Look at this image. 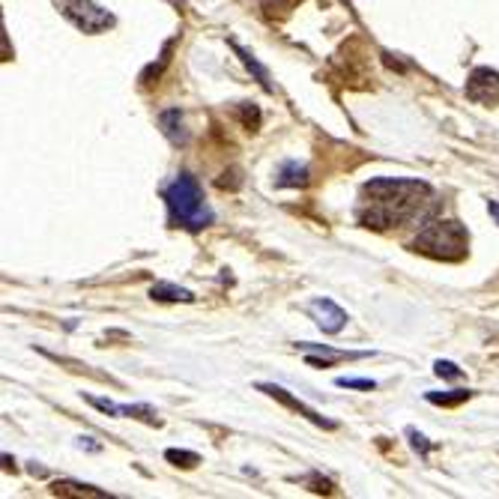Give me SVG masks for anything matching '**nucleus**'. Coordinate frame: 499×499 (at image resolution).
<instances>
[{"label":"nucleus","instance_id":"nucleus-1","mask_svg":"<svg viewBox=\"0 0 499 499\" xmlns=\"http://www.w3.org/2000/svg\"><path fill=\"white\" fill-rule=\"evenodd\" d=\"M431 201V186L418 180H371L362 186L359 221L374 231H389L422 216Z\"/></svg>","mask_w":499,"mask_h":499},{"label":"nucleus","instance_id":"nucleus-2","mask_svg":"<svg viewBox=\"0 0 499 499\" xmlns=\"http://www.w3.org/2000/svg\"><path fill=\"white\" fill-rule=\"evenodd\" d=\"M165 203L171 210V221L186 231H201L212 221V210L201 192V183L192 173H180L173 183L165 188Z\"/></svg>","mask_w":499,"mask_h":499},{"label":"nucleus","instance_id":"nucleus-3","mask_svg":"<svg viewBox=\"0 0 499 499\" xmlns=\"http://www.w3.org/2000/svg\"><path fill=\"white\" fill-rule=\"evenodd\" d=\"M470 249V236L464 225L455 219H440L434 225H425L413 240V251L434 260H461Z\"/></svg>","mask_w":499,"mask_h":499},{"label":"nucleus","instance_id":"nucleus-4","mask_svg":"<svg viewBox=\"0 0 499 499\" xmlns=\"http://www.w3.org/2000/svg\"><path fill=\"white\" fill-rule=\"evenodd\" d=\"M54 6L84 34H99V30L114 25V15L96 6L93 0H54Z\"/></svg>","mask_w":499,"mask_h":499},{"label":"nucleus","instance_id":"nucleus-5","mask_svg":"<svg viewBox=\"0 0 499 499\" xmlns=\"http://www.w3.org/2000/svg\"><path fill=\"white\" fill-rule=\"evenodd\" d=\"M466 96L472 102H481V105H496L499 102V73H494V69H487V66L472 69L470 81H466Z\"/></svg>","mask_w":499,"mask_h":499},{"label":"nucleus","instance_id":"nucleus-6","mask_svg":"<svg viewBox=\"0 0 499 499\" xmlns=\"http://www.w3.org/2000/svg\"><path fill=\"white\" fill-rule=\"evenodd\" d=\"M308 314L314 317L317 326L323 332H342L347 323V314L332 303V299H314V303L308 305Z\"/></svg>","mask_w":499,"mask_h":499},{"label":"nucleus","instance_id":"nucleus-7","mask_svg":"<svg viewBox=\"0 0 499 499\" xmlns=\"http://www.w3.org/2000/svg\"><path fill=\"white\" fill-rule=\"evenodd\" d=\"M260 392H266V395H273L275 401H281L284 407H290V410H296V413H303L305 418H311L314 425H320V427H326V431H332V427H335V422H329V418H323L320 413H314L311 407H305L303 401L299 398H293V395H288V389H281V386H260Z\"/></svg>","mask_w":499,"mask_h":499},{"label":"nucleus","instance_id":"nucleus-8","mask_svg":"<svg viewBox=\"0 0 499 499\" xmlns=\"http://www.w3.org/2000/svg\"><path fill=\"white\" fill-rule=\"evenodd\" d=\"M158 123H162V132L168 134L173 144H186L188 134L183 129V114H180V108H168L162 117H158Z\"/></svg>","mask_w":499,"mask_h":499},{"label":"nucleus","instance_id":"nucleus-9","mask_svg":"<svg viewBox=\"0 0 499 499\" xmlns=\"http://www.w3.org/2000/svg\"><path fill=\"white\" fill-rule=\"evenodd\" d=\"M150 296L158 299V303H192V293L183 290V288H173V284H156L153 290H150Z\"/></svg>","mask_w":499,"mask_h":499},{"label":"nucleus","instance_id":"nucleus-10","mask_svg":"<svg viewBox=\"0 0 499 499\" xmlns=\"http://www.w3.org/2000/svg\"><path fill=\"white\" fill-rule=\"evenodd\" d=\"M472 398V392H466V389H457V392H427V401L431 403H440V407H457V403H464V401H470Z\"/></svg>","mask_w":499,"mask_h":499},{"label":"nucleus","instance_id":"nucleus-11","mask_svg":"<svg viewBox=\"0 0 499 499\" xmlns=\"http://www.w3.org/2000/svg\"><path fill=\"white\" fill-rule=\"evenodd\" d=\"M308 183V171L296 168V165H284L281 168V180L279 186H305Z\"/></svg>","mask_w":499,"mask_h":499},{"label":"nucleus","instance_id":"nucleus-12","mask_svg":"<svg viewBox=\"0 0 499 499\" xmlns=\"http://www.w3.org/2000/svg\"><path fill=\"white\" fill-rule=\"evenodd\" d=\"M54 494H75V496H105L102 490H93V487H87V485H73V481H58L54 485Z\"/></svg>","mask_w":499,"mask_h":499},{"label":"nucleus","instance_id":"nucleus-13","mask_svg":"<svg viewBox=\"0 0 499 499\" xmlns=\"http://www.w3.org/2000/svg\"><path fill=\"white\" fill-rule=\"evenodd\" d=\"M165 457H168L171 464H177V466H186V470H188V466H197V464H201V457H197L195 451H177V449H171Z\"/></svg>","mask_w":499,"mask_h":499},{"label":"nucleus","instance_id":"nucleus-14","mask_svg":"<svg viewBox=\"0 0 499 499\" xmlns=\"http://www.w3.org/2000/svg\"><path fill=\"white\" fill-rule=\"evenodd\" d=\"M335 383L342 386V389H365V392L377 389L374 380H359V377H338Z\"/></svg>","mask_w":499,"mask_h":499},{"label":"nucleus","instance_id":"nucleus-15","mask_svg":"<svg viewBox=\"0 0 499 499\" xmlns=\"http://www.w3.org/2000/svg\"><path fill=\"white\" fill-rule=\"evenodd\" d=\"M87 401H90L96 410H102V413H111V416H126V413H123V407H117V403H111V401H105V398H87Z\"/></svg>","mask_w":499,"mask_h":499},{"label":"nucleus","instance_id":"nucleus-16","mask_svg":"<svg viewBox=\"0 0 499 499\" xmlns=\"http://www.w3.org/2000/svg\"><path fill=\"white\" fill-rule=\"evenodd\" d=\"M434 371H437L440 377H449V380L461 377V368H457L455 362H437V365H434Z\"/></svg>","mask_w":499,"mask_h":499},{"label":"nucleus","instance_id":"nucleus-17","mask_svg":"<svg viewBox=\"0 0 499 499\" xmlns=\"http://www.w3.org/2000/svg\"><path fill=\"white\" fill-rule=\"evenodd\" d=\"M410 437H413V446H416V449H422V455H425V451H427V449H431V446H427V440L422 437V434L410 431Z\"/></svg>","mask_w":499,"mask_h":499},{"label":"nucleus","instance_id":"nucleus-18","mask_svg":"<svg viewBox=\"0 0 499 499\" xmlns=\"http://www.w3.org/2000/svg\"><path fill=\"white\" fill-rule=\"evenodd\" d=\"M487 212L496 219V225H499V203H496V201H490V203H487Z\"/></svg>","mask_w":499,"mask_h":499}]
</instances>
